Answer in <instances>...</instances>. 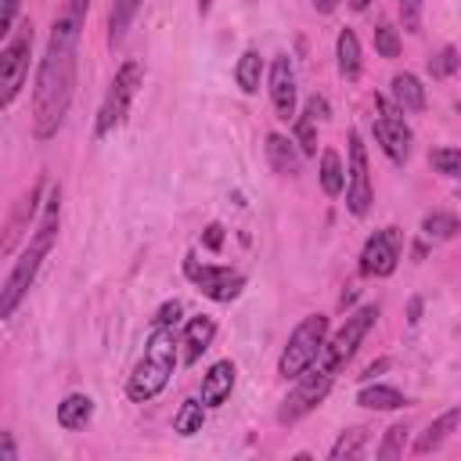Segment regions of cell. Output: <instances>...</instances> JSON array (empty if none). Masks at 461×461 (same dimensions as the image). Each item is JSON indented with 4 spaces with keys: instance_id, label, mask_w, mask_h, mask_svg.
<instances>
[{
    "instance_id": "obj_21",
    "label": "cell",
    "mask_w": 461,
    "mask_h": 461,
    "mask_svg": "<svg viewBox=\"0 0 461 461\" xmlns=\"http://www.w3.org/2000/svg\"><path fill=\"white\" fill-rule=\"evenodd\" d=\"M335 58H339V72L342 79H357L360 76V40L353 29H342L335 40Z\"/></svg>"
},
{
    "instance_id": "obj_35",
    "label": "cell",
    "mask_w": 461,
    "mask_h": 461,
    "mask_svg": "<svg viewBox=\"0 0 461 461\" xmlns=\"http://www.w3.org/2000/svg\"><path fill=\"white\" fill-rule=\"evenodd\" d=\"M176 321H180V303L173 299V303H162L158 306V313H155L151 324H176Z\"/></svg>"
},
{
    "instance_id": "obj_40",
    "label": "cell",
    "mask_w": 461,
    "mask_h": 461,
    "mask_svg": "<svg viewBox=\"0 0 461 461\" xmlns=\"http://www.w3.org/2000/svg\"><path fill=\"white\" fill-rule=\"evenodd\" d=\"M418 313H421V303L414 299V303H411V317H407V321H411V324H418Z\"/></svg>"
},
{
    "instance_id": "obj_29",
    "label": "cell",
    "mask_w": 461,
    "mask_h": 461,
    "mask_svg": "<svg viewBox=\"0 0 461 461\" xmlns=\"http://www.w3.org/2000/svg\"><path fill=\"white\" fill-rule=\"evenodd\" d=\"M295 144L303 155H317V119L310 112L295 115Z\"/></svg>"
},
{
    "instance_id": "obj_39",
    "label": "cell",
    "mask_w": 461,
    "mask_h": 461,
    "mask_svg": "<svg viewBox=\"0 0 461 461\" xmlns=\"http://www.w3.org/2000/svg\"><path fill=\"white\" fill-rule=\"evenodd\" d=\"M313 7H317L321 14H331V11L339 7V0H313Z\"/></svg>"
},
{
    "instance_id": "obj_28",
    "label": "cell",
    "mask_w": 461,
    "mask_h": 461,
    "mask_svg": "<svg viewBox=\"0 0 461 461\" xmlns=\"http://www.w3.org/2000/svg\"><path fill=\"white\" fill-rule=\"evenodd\" d=\"M429 162L436 173L450 176V180H461V151L457 148H432L429 151Z\"/></svg>"
},
{
    "instance_id": "obj_15",
    "label": "cell",
    "mask_w": 461,
    "mask_h": 461,
    "mask_svg": "<svg viewBox=\"0 0 461 461\" xmlns=\"http://www.w3.org/2000/svg\"><path fill=\"white\" fill-rule=\"evenodd\" d=\"M212 335H216V321L198 313L184 324V335H180V346H184V364H198V357L212 346Z\"/></svg>"
},
{
    "instance_id": "obj_19",
    "label": "cell",
    "mask_w": 461,
    "mask_h": 461,
    "mask_svg": "<svg viewBox=\"0 0 461 461\" xmlns=\"http://www.w3.org/2000/svg\"><path fill=\"white\" fill-rule=\"evenodd\" d=\"M393 101L403 112H421L425 108V86H421V79L414 72H396L393 76Z\"/></svg>"
},
{
    "instance_id": "obj_38",
    "label": "cell",
    "mask_w": 461,
    "mask_h": 461,
    "mask_svg": "<svg viewBox=\"0 0 461 461\" xmlns=\"http://www.w3.org/2000/svg\"><path fill=\"white\" fill-rule=\"evenodd\" d=\"M18 454H14V439H11V432H0V461H14Z\"/></svg>"
},
{
    "instance_id": "obj_17",
    "label": "cell",
    "mask_w": 461,
    "mask_h": 461,
    "mask_svg": "<svg viewBox=\"0 0 461 461\" xmlns=\"http://www.w3.org/2000/svg\"><path fill=\"white\" fill-rule=\"evenodd\" d=\"M267 162H270V169L281 173V176H295V173H299V151H295V144H292L288 137H281V133H267Z\"/></svg>"
},
{
    "instance_id": "obj_25",
    "label": "cell",
    "mask_w": 461,
    "mask_h": 461,
    "mask_svg": "<svg viewBox=\"0 0 461 461\" xmlns=\"http://www.w3.org/2000/svg\"><path fill=\"white\" fill-rule=\"evenodd\" d=\"M259 76H263V58H259V50H245V54L238 58V65H234L238 86H241L245 94H256V90H259Z\"/></svg>"
},
{
    "instance_id": "obj_36",
    "label": "cell",
    "mask_w": 461,
    "mask_h": 461,
    "mask_svg": "<svg viewBox=\"0 0 461 461\" xmlns=\"http://www.w3.org/2000/svg\"><path fill=\"white\" fill-rule=\"evenodd\" d=\"M202 245H205L209 252H220V245H223V227H220V223H209L205 234H202Z\"/></svg>"
},
{
    "instance_id": "obj_12",
    "label": "cell",
    "mask_w": 461,
    "mask_h": 461,
    "mask_svg": "<svg viewBox=\"0 0 461 461\" xmlns=\"http://www.w3.org/2000/svg\"><path fill=\"white\" fill-rule=\"evenodd\" d=\"M400 263V230L396 227H382L364 241L360 252V270L367 277H389Z\"/></svg>"
},
{
    "instance_id": "obj_37",
    "label": "cell",
    "mask_w": 461,
    "mask_h": 461,
    "mask_svg": "<svg viewBox=\"0 0 461 461\" xmlns=\"http://www.w3.org/2000/svg\"><path fill=\"white\" fill-rule=\"evenodd\" d=\"M306 112H310V115H313V119H328V101H324V97H317V94H313V97H310V101H306Z\"/></svg>"
},
{
    "instance_id": "obj_3",
    "label": "cell",
    "mask_w": 461,
    "mask_h": 461,
    "mask_svg": "<svg viewBox=\"0 0 461 461\" xmlns=\"http://www.w3.org/2000/svg\"><path fill=\"white\" fill-rule=\"evenodd\" d=\"M173 328L176 324H151V331L144 339V357L137 360V367L126 382V396L133 403H148L166 389V382L176 367V346H180Z\"/></svg>"
},
{
    "instance_id": "obj_8",
    "label": "cell",
    "mask_w": 461,
    "mask_h": 461,
    "mask_svg": "<svg viewBox=\"0 0 461 461\" xmlns=\"http://www.w3.org/2000/svg\"><path fill=\"white\" fill-rule=\"evenodd\" d=\"M184 274L187 281L212 303H230L241 295L245 288V274L241 270H230V267H216V263H198V256H184Z\"/></svg>"
},
{
    "instance_id": "obj_5",
    "label": "cell",
    "mask_w": 461,
    "mask_h": 461,
    "mask_svg": "<svg viewBox=\"0 0 461 461\" xmlns=\"http://www.w3.org/2000/svg\"><path fill=\"white\" fill-rule=\"evenodd\" d=\"M140 83H144L140 61H133V58L122 61L119 72H115V79H112V86H108V94H104V101H101V108H97V119H94V133L97 137H108L112 130L122 126V119H126V112H130Z\"/></svg>"
},
{
    "instance_id": "obj_10",
    "label": "cell",
    "mask_w": 461,
    "mask_h": 461,
    "mask_svg": "<svg viewBox=\"0 0 461 461\" xmlns=\"http://www.w3.org/2000/svg\"><path fill=\"white\" fill-rule=\"evenodd\" d=\"M375 108H378V115H375V122H371L375 140L382 144V151L389 155V162L403 166V162L411 158V130H407V122H403V108L389 104L385 97H375Z\"/></svg>"
},
{
    "instance_id": "obj_30",
    "label": "cell",
    "mask_w": 461,
    "mask_h": 461,
    "mask_svg": "<svg viewBox=\"0 0 461 461\" xmlns=\"http://www.w3.org/2000/svg\"><path fill=\"white\" fill-rule=\"evenodd\" d=\"M403 443H407V425L385 429V439H382V447H378V457H382V461L400 457V454H403Z\"/></svg>"
},
{
    "instance_id": "obj_2",
    "label": "cell",
    "mask_w": 461,
    "mask_h": 461,
    "mask_svg": "<svg viewBox=\"0 0 461 461\" xmlns=\"http://www.w3.org/2000/svg\"><path fill=\"white\" fill-rule=\"evenodd\" d=\"M58 223H61V191L50 187L47 205H43V216H40V223H36V230H32L29 245L22 249V256L11 263L7 277H4V288H0V317H11V313L18 310V303L25 299V292L32 288V281H36V274H40L47 252H50L54 241H58Z\"/></svg>"
},
{
    "instance_id": "obj_26",
    "label": "cell",
    "mask_w": 461,
    "mask_h": 461,
    "mask_svg": "<svg viewBox=\"0 0 461 461\" xmlns=\"http://www.w3.org/2000/svg\"><path fill=\"white\" fill-rule=\"evenodd\" d=\"M202 421H205V403L202 400H184L180 411L173 414V432L194 436V432H202Z\"/></svg>"
},
{
    "instance_id": "obj_1",
    "label": "cell",
    "mask_w": 461,
    "mask_h": 461,
    "mask_svg": "<svg viewBox=\"0 0 461 461\" xmlns=\"http://www.w3.org/2000/svg\"><path fill=\"white\" fill-rule=\"evenodd\" d=\"M83 14H86V0H68L65 11L54 18V29H50V40L40 58L36 83H32V137L36 140H50L61 130L65 112L72 104Z\"/></svg>"
},
{
    "instance_id": "obj_32",
    "label": "cell",
    "mask_w": 461,
    "mask_h": 461,
    "mask_svg": "<svg viewBox=\"0 0 461 461\" xmlns=\"http://www.w3.org/2000/svg\"><path fill=\"white\" fill-rule=\"evenodd\" d=\"M457 61H461V58L454 54V47H443L436 58H429V72H432L436 79H443V76H450V72L457 68Z\"/></svg>"
},
{
    "instance_id": "obj_20",
    "label": "cell",
    "mask_w": 461,
    "mask_h": 461,
    "mask_svg": "<svg viewBox=\"0 0 461 461\" xmlns=\"http://www.w3.org/2000/svg\"><path fill=\"white\" fill-rule=\"evenodd\" d=\"M140 4L144 0H112V11H108V43L112 47H119L126 40V29L133 25Z\"/></svg>"
},
{
    "instance_id": "obj_27",
    "label": "cell",
    "mask_w": 461,
    "mask_h": 461,
    "mask_svg": "<svg viewBox=\"0 0 461 461\" xmlns=\"http://www.w3.org/2000/svg\"><path fill=\"white\" fill-rule=\"evenodd\" d=\"M461 230V220L454 216V212H429L425 220H421V234L429 238V241H447V238H454Z\"/></svg>"
},
{
    "instance_id": "obj_16",
    "label": "cell",
    "mask_w": 461,
    "mask_h": 461,
    "mask_svg": "<svg viewBox=\"0 0 461 461\" xmlns=\"http://www.w3.org/2000/svg\"><path fill=\"white\" fill-rule=\"evenodd\" d=\"M461 425V407H450V411H443L436 421H429L425 425V432L418 436V443H414V454H432V450H439L447 439H450V432Z\"/></svg>"
},
{
    "instance_id": "obj_41",
    "label": "cell",
    "mask_w": 461,
    "mask_h": 461,
    "mask_svg": "<svg viewBox=\"0 0 461 461\" xmlns=\"http://www.w3.org/2000/svg\"><path fill=\"white\" fill-rule=\"evenodd\" d=\"M209 7H212V0H198V14H202V18L209 14Z\"/></svg>"
},
{
    "instance_id": "obj_22",
    "label": "cell",
    "mask_w": 461,
    "mask_h": 461,
    "mask_svg": "<svg viewBox=\"0 0 461 461\" xmlns=\"http://www.w3.org/2000/svg\"><path fill=\"white\" fill-rule=\"evenodd\" d=\"M357 403L367 407V411H396V407L407 403V396L400 389H393V385H364L357 393Z\"/></svg>"
},
{
    "instance_id": "obj_34",
    "label": "cell",
    "mask_w": 461,
    "mask_h": 461,
    "mask_svg": "<svg viewBox=\"0 0 461 461\" xmlns=\"http://www.w3.org/2000/svg\"><path fill=\"white\" fill-rule=\"evenodd\" d=\"M18 7H22V0H4V11H0V32H4V36H7L11 29H14Z\"/></svg>"
},
{
    "instance_id": "obj_24",
    "label": "cell",
    "mask_w": 461,
    "mask_h": 461,
    "mask_svg": "<svg viewBox=\"0 0 461 461\" xmlns=\"http://www.w3.org/2000/svg\"><path fill=\"white\" fill-rule=\"evenodd\" d=\"M367 429H346L335 443H331V450H328V457L331 461H353V457H360L364 454V447H367Z\"/></svg>"
},
{
    "instance_id": "obj_4",
    "label": "cell",
    "mask_w": 461,
    "mask_h": 461,
    "mask_svg": "<svg viewBox=\"0 0 461 461\" xmlns=\"http://www.w3.org/2000/svg\"><path fill=\"white\" fill-rule=\"evenodd\" d=\"M324 342H328V317H324V313H310V317H303V321L295 324V331L288 335L285 349H281L277 375L295 382V378L321 357Z\"/></svg>"
},
{
    "instance_id": "obj_6",
    "label": "cell",
    "mask_w": 461,
    "mask_h": 461,
    "mask_svg": "<svg viewBox=\"0 0 461 461\" xmlns=\"http://www.w3.org/2000/svg\"><path fill=\"white\" fill-rule=\"evenodd\" d=\"M331 382H335V371H331L328 364L313 360V364L295 378V389L285 396V403H281V411H277V421H281V425H292V421H299L303 414H310V411L328 396Z\"/></svg>"
},
{
    "instance_id": "obj_18",
    "label": "cell",
    "mask_w": 461,
    "mask_h": 461,
    "mask_svg": "<svg viewBox=\"0 0 461 461\" xmlns=\"http://www.w3.org/2000/svg\"><path fill=\"white\" fill-rule=\"evenodd\" d=\"M90 418H94V400H90L86 393H68V396L58 403V425L68 429V432L83 429Z\"/></svg>"
},
{
    "instance_id": "obj_9",
    "label": "cell",
    "mask_w": 461,
    "mask_h": 461,
    "mask_svg": "<svg viewBox=\"0 0 461 461\" xmlns=\"http://www.w3.org/2000/svg\"><path fill=\"white\" fill-rule=\"evenodd\" d=\"M378 321V306L375 303H367V306H360V310H353L349 317H346V324L324 342V349H321V364H328L331 371H339L353 353H357V346L364 342V335L371 331V324Z\"/></svg>"
},
{
    "instance_id": "obj_13",
    "label": "cell",
    "mask_w": 461,
    "mask_h": 461,
    "mask_svg": "<svg viewBox=\"0 0 461 461\" xmlns=\"http://www.w3.org/2000/svg\"><path fill=\"white\" fill-rule=\"evenodd\" d=\"M270 101H274V112L281 122L295 119V68L285 54H277L270 61Z\"/></svg>"
},
{
    "instance_id": "obj_14",
    "label": "cell",
    "mask_w": 461,
    "mask_h": 461,
    "mask_svg": "<svg viewBox=\"0 0 461 461\" xmlns=\"http://www.w3.org/2000/svg\"><path fill=\"white\" fill-rule=\"evenodd\" d=\"M234 364L230 360H216L205 375H202V403L205 407H223L230 389H234Z\"/></svg>"
},
{
    "instance_id": "obj_11",
    "label": "cell",
    "mask_w": 461,
    "mask_h": 461,
    "mask_svg": "<svg viewBox=\"0 0 461 461\" xmlns=\"http://www.w3.org/2000/svg\"><path fill=\"white\" fill-rule=\"evenodd\" d=\"M375 202V191H371V173H367V151H364V140L360 133L353 130L349 133V180H346V209L353 216H367Z\"/></svg>"
},
{
    "instance_id": "obj_42",
    "label": "cell",
    "mask_w": 461,
    "mask_h": 461,
    "mask_svg": "<svg viewBox=\"0 0 461 461\" xmlns=\"http://www.w3.org/2000/svg\"><path fill=\"white\" fill-rule=\"evenodd\" d=\"M353 7H357V11H364V7H367V0H353Z\"/></svg>"
},
{
    "instance_id": "obj_23",
    "label": "cell",
    "mask_w": 461,
    "mask_h": 461,
    "mask_svg": "<svg viewBox=\"0 0 461 461\" xmlns=\"http://www.w3.org/2000/svg\"><path fill=\"white\" fill-rule=\"evenodd\" d=\"M321 187L328 198H339L346 191V169H342L339 151H331V148L321 151Z\"/></svg>"
},
{
    "instance_id": "obj_33",
    "label": "cell",
    "mask_w": 461,
    "mask_h": 461,
    "mask_svg": "<svg viewBox=\"0 0 461 461\" xmlns=\"http://www.w3.org/2000/svg\"><path fill=\"white\" fill-rule=\"evenodd\" d=\"M400 22L407 32L421 29V0H400Z\"/></svg>"
},
{
    "instance_id": "obj_7",
    "label": "cell",
    "mask_w": 461,
    "mask_h": 461,
    "mask_svg": "<svg viewBox=\"0 0 461 461\" xmlns=\"http://www.w3.org/2000/svg\"><path fill=\"white\" fill-rule=\"evenodd\" d=\"M29 58H32V25L22 22L14 36H7L0 50V108H11L18 97L25 76H29Z\"/></svg>"
},
{
    "instance_id": "obj_31",
    "label": "cell",
    "mask_w": 461,
    "mask_h": 461,
    "mask_svg": "<svg viewBox=\"0 0 461 461\" xmlns=\"http://www.w3.org/2000/svg\"><path fill=\"white\" fill-rule=\"evenodd\" d=\"M375 50H378L382 58H396V54H400V32H396L389 22H382V25L375 29Z\"/></svg>"
}]
</instances>
